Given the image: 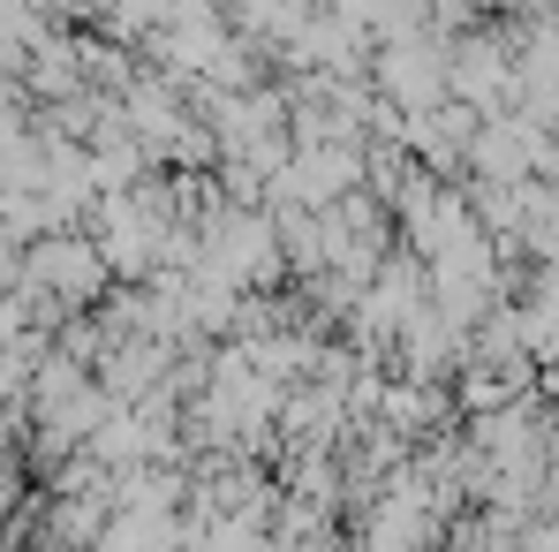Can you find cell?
<instances>
[{"instance_id":"6da1fadb","label":"cell","mask_w":559,"mask_h":552,"mask_svg":"<svg viewBox=\"0 0 559 552\" xmlns=\"http://www.w3.org/2000/svg\"><path fill=\"white\" fill-rule=\"evenodd\" d=\"M98 280H106V250L76 243V235H53V243L31 250V287H46V295H61V303L98 295Z\"/></svg>"},{"instance_id":"7a4b0ae2","label":"cell","mask_w":559,"mask_h":552,"mask_svg":"<svg viewBox=\"0 0 559 552\" xmlns=\"http://www.w3.org/2000/svg\"><path fill=\"white\" fill-rule=\"evenodd\" d=\"M98 552H175V522H167V507H129L121 522H106Z\"/></svg>"},{"instance_id":"3957f363","label":"cell","mask_w":559,"mask_h":552,"mask_svg":"<svg viewBox=\"0 0 559 552\" xmlns=\"http://www.w3.org/2000/svg\"><path fill=\"white\" fill-rule=\"evenodd\" d=\"M15 273V235H8V227H0V280Z\"/></svg>"}]
</instances>
